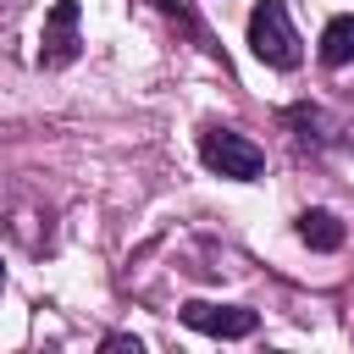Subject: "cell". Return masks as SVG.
<instances>
[{
  "label": "cell",
  "instance_id": "obj_9",
  "mask_svg": "<svg viewBox=\"0 0 354 354\" xmlns=\"http://www.w3.org/2000/svg\"><path fill=\"white\" fill-rule=\"evenodd\" d=\"M0 293H6V266H0Z\"/></svg>",
  "mask_w": 354,
  "mask_h": 354
},
{
  "label": "cell",
  "instance_id": "obj_2",
  "mask_svg": "<svg viewBox=\"0 0 354 354\" xmlns=\"http://www.w3.org/2000/svg\"><path fill=\"white\" fill-rule=\"evenodd\" d=\"M199 160L227 183H254L266 171V149L254 138H243L238 127H205L199 133Z\"/></svg>",
  "mask_w": 354,
  "mask_h": 354
},
{
  "label": "cell",
  "instance_id": "obj_1",
  "mask_svg": "<svg viewBox=\"0 0 354 354\" xmlns=\"http://www.w3.org/2000/svg\"><path fill=\"white\" fill-rule=\"evenodd\" d=\"M249 50H254V61H266L277 72H293L299 66L304 50H299V33H293V17H288L282 0H260L249 11Z\"/></svg>",
  "mask_w": 354,
  "mask_h": 354
},
{
  "label": "cell",
  "instance_id": "obj_3",
  "mask_svg": "<svg viewBox=\"0 0 354 354\" xmlns=\"http://www.w3.org/2000/svg\"><path fill=\"white\" fill-rule=\"evenodd\" d=\"M77 17H83L77 0H55V6L44 11V33H39V55H33L44 72H61V66L77 61V44H83V39H77Z\"/></svg>",
  "mask_w": 354,
  "mask_h": 354
},
{
  "label": "cell",
  "instance_id": "obj_5",
  "mask_svg": "<svg viewBox=\"0 0 354 354\" xmlns=\"http://www.w3.org/2000/svg\"><path fill=\"white\" fill-rule=\"evenodd\" d=\"M282 122L293 127V138H299L304 149H321V144L332 138V116H326L321 105H288V111H282Z\"/></svg>",
  "mask_w": 354,
  "mask_h": 354
},
{
  "label": "cell",
  "instance_id": "obj_6",
  "mask_svg": "<svg viewBox=\"0 0 354 354\" xmlns=\"http://www.w3.org/2000/svg\"><path fill=\"white\" fill-rule=\"evenodd\" d=\"M293 227H299V238H304L315 254H332V249H343V221H337L332 210H304Z\"/></svg>",
  "mask_w": 354,
  "mask_h": 354
},
{
  "label": "cell",
  "instance_id": "obj_4",
  "mask_svg": "<svg viewBox=\"0 0 354 354\" xmlns=\"http://www.w3.org/2000/svg\"><path fill=\"white\" fill-rule=\"evenodd\" d=\"M177 315H183V326H194L205 337H249L260 326V315L249 304H210V299H188Z\"/></svg>",
  "mask_w": 354,
  "mask_h": 354
},
{
  "label": "cell",
  "instance_id": "obj_7",
  "mask_svg": "<svg viewBox=\"0 0 354 354\" xmlns=\"http://www.w3.org/2000/svg\"><path fill=\"white\" fill-rule=\"evenodd\" d=\"M321 66H354V17H332L321 28Z\"/></svg>",
  "mask_w": 354,
  "mask_h": 354
},
{
  "label": "cell",
  "instance_id": "obj_8",
  "mask_svg": "<svg viewBox=\"0 0 354 354\" xmlns=\"http://www.w3.org/2000/svg\"><path fill=\"white\" fill-rule=\"evenodd\" d=\"M105 348H133V354H138V337H127V332H111V337H105Z\"/></svg>",
  "mask_w": 354,
  "mask_h": 354
}]
</instances>
